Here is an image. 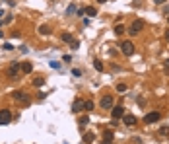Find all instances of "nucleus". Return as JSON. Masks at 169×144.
Returning a JSON list of instances; mask_svg holds the SVG:
<instances>
[{
	"instance_id": "f257e3e1",
	"label": "nucleus",
	"mask_w": 169,
	"mask_h": 144,
	"mask_svg": "<svg viewBox=\"0 0 169 144\" xmlns=\"http://www.w3.org/2000/svg\"><path fill=\"white\" fill-rule=\"evenodd\" d=\"M12 98L16 99V101L23 103V105H29V103H31V98H29L26 92H21V90H16V92H12Z\"/></svg>"
},
{
	"instance_id": "f03ea898",
	"label": "nucleus",
	"mask_w": 169,
	"mask_h": 144,
	"mask_svg": "<svg viewBox=\"0 0 169 144\" xmlns=\"http://www.w3.org/2000/svg\"><path fill=\"white\" fill-rule=\"evenodd\" d=\"M119 47H121V53H123V55H126V57L134 55V43H132V41H123Z\"/></svg>"
},
{
	"instance_id": "7ed1b4c3",
	"label": "nucleus",
	"mask_w": 169,
	"mask_h": 144,
	"mask_svg": "<svg viewBox=\"0 0 169 144\" xmlns=\"http://www.w3.org/2000/svg\"><path fill=\"white\" fill-rule=\"evenodd\" d=\"M20 70H21V62H12V64H10V68L6 70L8 78H18Z\"/></svg>"
},
{
	"instance_id": "20e7f679",
	"label": "nucleus",
	"mask_w": 169,
	"mask_h": 144,
	"mask_svg": "<svg viewBox=\"0 0 169 144\" xmlns=\"http://www.w3.org/2000/svg\"><path fill=\"white\" fill-rule=\"evenodd\" d=\"M10 121H12V113H10V109H0V127L10 125Z\"/></svg>"
},
{
	"instance_id": "39448f33",
	"label": "nucleus",
	"mask_w": 169,
	"mask_h": 144,
	"mask_svg": "<svg viewBox=\"0 0 169 144\" xmlns=\"http://www.w3.org/2000/svg\"><path fill=\"white\" fill-rule=\"evenodd\" d=\"M142 27H144V24L140 20H134L132 24H130V27H128V33L130 35H138V33L142 31Z\"/></svg>"
},
{
	"instance_id": "423d86ee",
	"label": "nucleus",
	"mask_w": 169,
	"mask_h": 144,
	"mask_svg": "<svg viewBox=\"0 0 169 144\" xmlns=\"http://www.w3.org/2000/svg\"><path fill=\"white\" fill-rule=\"evenodd\" d=\"M111 115H113V119H115V121L123 119V115H124V107H123V105H113V107H111Z\"/></svg>"
},
{
	"instance_id": "0eeeda50",
	"label": "nucleus",
	"mask_w": 169,
	"mask_h": 144,
	"mask_svg": "<svg viewBox=\"0 0 169 144\" xmlns=\"http://www.w3.org/2000/svg\"><path fill=\"white\" fill-rule=\"evenodd\" d=\"M159 117H161V113H159V111H152V113H148V115L144 117V123H148V125L157 123V121H159Z\"/></svg>"
},
{
	"instance_id": "6e6552de",
	"label": "nucleus",
	"mask_w": 169,
	"mask_h": 144,
	"mask_svg": "<svg viewBox=\"0 0 169 144\" xmlns=\"http://www.w3.org/2000/svg\"><path fill=\"white\" fill-rule=\"evenodd\" d=\"M113 105H115V101H113L111 96H103L101 98V109H111Z\"/></svg>"
},
{
	"instance_id": "1a4fd4ad",
	"label": "nucleus",
	"mask_w": 169,
	"mask_h": 144,
	"mask_svg": "<svg viewBox=\"0 0 169 144\" xmlns=\"http://www.w3.org/2000/svg\"><path fill=\"white\" fill-rule=\"evenodd\" d=\"M123 123L126 125V127H134V125H138V119L134 117V115H123Z\"/></svg>"
},
{
	"instance_id": "9d476101",
	"label": "nucleus",
	"mask_w": 169,
	"mask_h": 144,
	"mask_svg": "<svg viewBox=\"0 0 169 144\" xmlns=\"http://www.w3.org/2000/svg\"><path fill=\"white\" fill-rule=\"evenodd\" d=\"M72 111H74V113L84 111V99H76V101L72 103Z\"/></svg>"
},
{
	"instance_id": "9b49d317",
	"label": "nucleus",
	"mask_w": 169,
	"mask_h": 144,
	"mask_svg": "<svg viewBox=\"0 0 169 144\" xmlns=\"http://www.w3.org/2000/svg\"><path fill=\"white\" fill-rule=\"evenodd\" d=\"M31 70H33L31 62H21V72H23V74H31Z\"/></svg>"
},
{
	"instance_id": "f8f14e48",
	"label": "nucleus",
	"mask_w": 169,
	"mask_h": 144,
	"mask_svg": "<svg viewBox=\"0 0 169 144\" xmlns=\"http://www.w3.org/2000/svg\"><path fill=\"white\" fill-rule=\"evenodd\" d=\"M60 39L64 41V43H68V45H70L72 41H74V35H72V33H62V35H60Z\"/></svg>"
},
{
	"instance_id": "ddd939ff",
	"label": "nucleus",
	"mask_w": 169,
	"mask_h": 144,
	"mask_svg": "<svg viewBox=\"0 0 169 144\" xmlns=\"http://www.w3.org/2000/svg\"><path fill=\"white\" fill-rule=\"evenodd\" d=\"M103 144H113V132H105L103 134Z\"/></svg>"
},
{
	"instance_id": "4468645a",
	"label": "nucleus",
	"mask_w": 169,
	"mask_h": 144,
	"mask_svg": "<svg viewBox=\"0 0 169 144\" xmlns=\"http://www.w3.org/2000/svg\"><path fill=\"white\" fill-rule=\"evenodd\" d=\"M84 12L88 14V16H91V18H93V16H97V10H95L93 6H88V8H84Z\"/></svg>"
},
{
	"instance_id": "2eb2a0df",
	"label": "nucleus",
	"mask_w": 169,
	"mask_h": 144,
	"mask_svg": "<svg viewBox=\"0 0 169 144\" xmlns=\"http://www.w3.org/2000/svg\"><path fill=\"white\" fill-rule=\"evenodd\" d=\"M43 84H45V78H43V76H39V78L33 80V86H35V88H41Z\"/></svg>"
},
{
	"instance_id": "dca6fc26",
	"label": "nucleus",
	"mask_w": 169,
	"mask_h": 144,
	"mask_svg": "<svg viewBox=\"0 0 169 144\" xmlns=\"http://www.w3.org/2000/svg\"><path fill=\"white\" fill-rule=\"evenodd\" d=\"M39 33H41V35H51V27H49V26H41Z\"/></svg>"
},
{
	"instance_id": "f3484780",
	"label": "nucleus",
	"mask_w": 169,
	"mask_h": 144,
	"mask_svg": "<svg viewBox=\"0 0 169 144\" xmlns=\"http://www.w3.org/2000/svg\"><path fill=\"white\" fill-rule=\"evenodd\" d=\"M84 111H93V101H84Z\"/></svg>"
},
{
	"instance_id": "a211bd4d",
	"label": "nucleus",
	"mask_w": 169,
	"mask_h": 144,
	"mask_svg": "<svg viewBox=\"0 0 169 144\" xmlns=\"http://www.w3.org/2000/svg\"><path fill=\"white\" fill-rule=\"evenodd\" d=\"M93 66H95V70H99V72H103V70H105L103 64H101V60H93Z\"/></svg>"
},
{
	"instance_id": "6ab92c4d",
	"label": "nucleus",
	"mask_w": 169,
	"mask_h": 144,
	"mask_svg": "<svg viewBox=\"0 0 169 144\" xmlns=\"http://www.w3.org/2000/svg\"><path fill=\"white\" fill-rule=\"evenodd\" d=\"M115 33H117V35H123V33H124V27L121 26V24H117V26H115Z\"/></svg>"
},
{
	"instance_id": "aec40b11",
	"label": "nucleus",
	"mask_w": 169,
	"mask_h": 144,
	"mask_svg": "<svg viewBox=\"0 0 169 144\" xmlns=\"http://www.w3.org/2000/svg\"><path fill=\"white\" fill-rule=\"evenodd\" d=\"M84 140H86V142H93V132H86Z\"/></svg>"
},
{
	"instance_id": "412c9836",
	"label": "nucleus",
	"mask_w": 169,
	"mask_h": 144,
	"mask_svg": "<svg viewBox=\"0 0 169 144\" xmlns=\"http://www.w3.org/2000/svg\"><path fill=\"white\" fill-rule=\"evenodd\" d=\"M88 123H90V117H88V115L80 117V125H82V127H84V125H88Z\"/></svg>"
},
{
	"instance_id": "4be33fe9",
	"label": "nucleus",
	"mask_w": 169,
	"mask_h": 144,
	"mask_svg": "<svg viewBox=\"0 0 169 144\" xmlns=\"http://www.w3.org/2000/svg\"><path fill=\"white\" fill-rule=\"evenodd\" d=\"M159 134H161V136H167V134H169V127H161V129H159Z\"/></svg>"
},
{
	"instance_id": "5701e85b",
	"label": "nucleus",
	"mask_w": 169,
	"mask_h": 144,
	"mask_svg": "<svg viewBox=\"0 0 169 144\" xmlns=\"http://www.w3.org/2000/svg\"><path fill=\"white\" fill-rule=\"evenodd\" d=\"M78 47H80V43H78L76 39H74V41L70 43V49H74V51H78Z\"/></svg>"
},
{
	"instance_id": "b1692460",
	"label": "nucleus",
	"mask_w": 169,
	"mask_h": 144,
	"mask_svg": "<svg viewBox=\"0 0 169 144\" xmlns=\"http://www.w3.org/2000/svg\"><path fill=\"white\" fill-rule=\"evenodd\" d=\"M117 92H121V93L126 92V84H119V86H117Z\"/></svg>"
},
{
	"instance_id": "393cba45",
	"label": "nucleus",
	"mask_w": 169,
	"mask_h": 144,
	"mask_svg": "<svg viewBox=\"0 0 169 144\" xmlns=\"http://www.w3.org/2000/svg\"><path fill=\"white\" fill-rule=\"evenodd\" d=\"M66 12H68V16H70V14H74V12H76V6H74V4H70V6H68V10H66Z\"/></svg>"
},
{
	"instance_id": "a878e982",
	"label": "nucleus",
	"mask_w": 169,
	"mask_h": 144,
	"mask_svg": "<svg viewBox=\"0 0 169 144\" xmlns=\"http://www.w3.org/2000/svg\"><path fill=\"white\" fill-rule=\"evenodd\" d=\"M72 74H74L76 78H80V76H82V70H78V68H74V70H72Z\"/></svg>"
},
{
	"instance_id": "bb28decb",
	"label": "nucleus",
	"mask_w": 169,
	"mask_h": 144,
	"mask_svg": "<svg viewBox=\"0 0 169 144\" xmlns=\"http://www.w3.org/2000/svg\"><path fill=\"white\" fill-rule=\"evenodd\" d=\"M51 66H52V68H60V62H57V60H51Z\"/></svg>"
},
{
	"instance_id": "cd10ccee",
	"label": "nucleus",
	"mask_w": 169,
	"mask_h": 144,
	"mask_svg": "<svg viewBox=\"0 0 169 144\" xmlns=\"http://www.w3.org/2000/svg\"><path fill=\"white\" fill-rule=\"evenodd\" d=\"M12 37H14V39H20L21 33H20V31H14V33H12Z\"/></svg>"
},
{
	"instance_id": "c85d7f7f",
	"label": "nucleus",
	"mask_w": 169,
	"mask_h": 144,
	"mask_svg": "<svg viewBox=\"0 0 169 144\" xmlns=\"http://www.w3.org/2000/svg\"><path fill=\"white\" fill-rule=\"evenodd\" d=\"M4 49H6V51H12L14 47H12V45H10V43H4Z\"/></svg>"
},
{
	"instance_id": "c756f323",
	"label": "nucleus",
	"mask_w": 169,
	"mask_h": 144,
	"mask_svg": "<svg viewBox=\"0 0 169 144\" xmlns=\"http://www.w3.org/2000/svg\"><path fill=\"white\" fill-rule=\"evenodd\" d=\"M156 4H165V0H154Z\"/></svg>"
},
{
	"instance_id": "7c9ffc66",
	"label": "nucleus",
	"mask_w": 169,
	"mask_h": 144,
	"mask_svg": "<svg viewBox=\"0 0 169 144\" xmlns=\"http://www.w3.org/2000/svg\"><path fill=\"white\" fill-rule=\"evenodd\" d=\"M97 2H101V4H105V2H109V0H97Z\"/></svg>"
},
{
	"instance_id": "2f4dec72",
	"label": "nucleus",
	"mask_w": 169,
	"mask_h": 144,
	"mask_svg": "<svg viewBox=\"0 0 169 144\" xmlns=\"http://www.w3.org/2000/svg\"><path fill=\"white\" fill-rule=\"evenodd\" d=\"M165 37H167V39H169V29H167V31H165Z\"/></svg>"
},
{
	"instance_id": "473e14b6",
	"label": "nucleus",
	"mask_w": 169,
	"mask_h": 144,
	"mask_svg": "<svg viewBox=\"0 0 169 144\" xmlns=\"http://www.w3.org/2000/svg\"><path fill=\"white\" fill-rule=\"evenodd\" d=\"M0 26H2V21H0Z\"/></svg>"
},
{
	"instance_id": "72a5a7b5",
	"label": "nucleus",
	"mask_w": 169,
	"mask_h": 144,
	"mask_svg": "<svg viewBox=\"0 0 169 144\" xmlns=\"http://www.w3.org/2000/svg\"><path fill=\"white\" fill-rule=\"evenodd\" d=\"M167 21H169V18H167Z\"/></svg>"
}]
</instances>
